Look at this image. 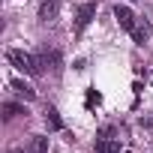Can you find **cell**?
Returning a JSON list of instances; mask_svg holds the SVG:
<instances>
[{"label":"cell","mask_w":153,"mask_h":153,"mask_svg":"<svg viewBox=\"0 0 153 153\" xmlns=\"http://www.w3.org/2000/svg\"><path fill=\"white\" fill-rule=\"evenodd\" d=\"M6 60H9L18 72H24V75H39V72H42L39 57H33V54H27V51H21V48H9V51H6Z\"/></svg>","instance_id":"6da1fadb"},{"label":"cell","mask_w":153,"mask_h":153,"mask_svg":"<svg viewBox=\"0 0 153 153\" xmlns=\"http://www.w3.org/2000/svg\"><path fill=\"white\" fill-rule=\"evenodd\" d=\"M33 153H48V138L45 135H36L33 138Z\"/></svg>","instance_id":"8fae6325"},{"label":"cell","mask_w":153,"mask_h":153,"mask_svg":"<svg viewBox=\"0 0 153 153\" xmlns=\"http://www.w3.org/2000/svg\"><path fill=\"white\" fill-rule=\"evenodd\" d=\"M114 18H117V24H120V27H123V30H129V33H132V27H135V24H138V21H135V15H132V9H129V6H114Z\"/></svg>","instance_id":"277c9868"},{"label":"cell","mask_w":153,"mask_h":153,"mask_svg":"<svg viewBox=\"0 0 153 153\" xmlns=\"http://www.w3.org/2000/svg\"><path fill=\"white\" fill-rule=\"evenodd\" d=\"M102 102V93H96V90H87V108H93V105H99Z\"/></svg>","instance_id":"7c38bea8"},{"label":"cell","mask_w":153,"mask_h":153,"mask_svg":"<svg viewBox=\"0 0 153 153\" xmlns=\"http://www.w3.org/2000/svg\"><path fill=\"white\" fill-rule=\"evenodd\" d=\"M57 12H60V0H45V3L39 6V21L48 24V21L57 18Z\"/></svg>","instance_id":"5b68a950"},{"label":"cell","mask_w":153,"mask_h":153,"mask_svg":"<svg viewBox=\"0 0 153 153\" xmlns=\"http://www.w3.org/2000/svg\"><path fill=\"white\" fill-rule=\"evenodd\" d=\"M12 90H15V93H21L27 102H30V99H36V90H33L30 84H24L21 78H15V81H12Z\"/></svg>","instance_id":"9c48e42d"},{"label":"cell","mask_w":153,"mask_h":153,"mask_svg":"<svg viewBox=\"0 0 153 153\" xmlns=\"http://www.w3.org/2000/svg\"><path fill=\"white\" fill-rule=\"evenodd\" d=\"M147 36H150V24L141 18V21L132 27V39H135V45H144V42H147Z\"/></svg>","instance_id":"52a82bcc"},{"label":"cell","mask_w":153,"mask_h":153,"mask_svg":"<svg viewBox=\"0 0 153 153\" xmlns=\"http://www.w3.org/2000/svg\"><path fill=\"white\" fill-rule=\"evenodd\" d=\"M96 153H120V138H111V129H102L96 138Z\"/></svg>","instance_id":"7a4b0ae2"},{"label":"cell","mask_w":153,"mask_h":153,"mask_svg":"<svg viewBox=\"0 0 153 153\" xmlns=\"http://www.w3.org/2000/svg\"><path fill=\"white\" fill-rule=\"evenodd\" d=\"M141 123H144V126H153V114H150V117H141Z\"/></svg>","instance_id":"4fadbf2b"},{"label":"cell","mask_w":153,"mask_h":153,"mask_svg":"<svg viewBox=\"0 0 153 153\" xmlns=\"http://www.w3.org/2000/svg\"><path fill=\"white\" fill-rule=\"evenodd\" d=\"M45 126H48V129H54V132H60V129H63V120H60L57 108H51V105L45 108Z\"/></svg>","instance_id":"ba28073f"},{"label":"cell","mask_w":153,"mask_h":153,"mask_svg":"<svg viewBox=\"0 0 153 153\" xmlns=\"http://www.w3.org/2000/svg\"><path fill=\"white\" fill-rule=\"evenodd\" d=\"M21 114H27L21 105H12V102H6V105H3V117H6V120H15V117H21Z\"/></svg>","instance_id":"30bf717a"},{"label":"cell","mask_w":153,"mask_h":153,"mask_svg":"<svg viewBox=\"0 0 153 153\" xmlns=\"http://www.w3.org/2000/svg\"><path fill=\"white\" fill-rule=\"evenodd\" d=\"M39 63H42V66H48L51 72H60V63H63V60H60V51H42Z\"/></svg>","instance_id":"8992f818"},{"label":"cell","mask_w":153,"mask_h":153,"mask_svg":"<svg viewBox=\"0 0 153 153\" xmlns=\"http://www.w3.org/2000/svg\"><path fill=\"white\" fill-rule=\"evenodd\" d=\"M93 15H96V3L78 6V12H75V33H84V27L93 21Z\"/></svg>","instance_id":"3957f363"},{"label":"cell","mask_w":153,"mask_h":153,"mask_svg":"<svg viewBox=\"0 0 153 153\" xmlns=\"http://www.w3.org/2000/svg\"><path fill=\"white\" fill-rule=\"evenodd\" d=\"M6 153H24V150H21V147H12V150H6Z\"/></svg>","instance_id":"5bb4252c"}]
</instances>
